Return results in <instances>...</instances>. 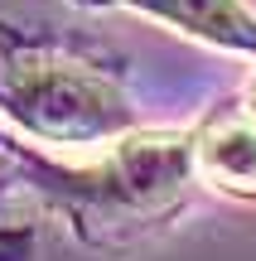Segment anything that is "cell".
<instances>
[{"label": "cell", "mask_w": 256, "mask_h": 261, "mask_svg": "<svg viewBox=\"0 0 256 261\" xmlns=\"http://www.w3.org/2000/svg\"><path fill=\"white\" fill-rule=\"evenodd\" d=\"M0 112L53 145H92L131 126L116 73L63 48H29L0 39Z\"/></svg>", "instance_id": "obj_1"}, {"label": "cell", "mask_w": 256, "mask_h": 261, "mask_svg": "<svg viewBox=\"0 0 256 261\" xmlns=\"http://www.w3.org/2000/svg\"><path fill=\"white\" fill-rule=\"evenodd\" d=\"M193 174V130H131L106 150L97 169L63 174L58 189H68L87 213L121 223L174 208Z\"/></svg>", "instance_id": "obj_2"}, {"label": "cell", "mask_w": 256, "mask_h": 261, "mask_svg": "<svg viewBox=\"0 0 256 261\" xmlns=\"http://www.w3.org/2000/svg\"><path fill=\"white\" fill-rule=\"evenodd\" d=\"M193 169L222 194L256 198V121L242 107H227L193 130Z\"/></svg>", "instance_id": "obj_3"}, {"label": "cell", "mask_w": 256, "mask_h": 261, "mask_svg": "<svg viewBox=\"0 0 256 261\" xmlns=\"http://www.w3.org/2000/svg\"><path fill=\"white\" fill-rule=\"evenodd\" d=\"M77 5H126L150 19H164L203 44L256 58V15H247L242 0H77Z\"/></svg>", "instance_id": "obj_4"}, {"label": "cell", "mask_w": 256, "mask_h": 261, "mask_svg": "<svg viewBox=\"0 0 256 261\" xmlns=\"http://www.w3.org/2000/svg\"><path fill=\"white\" fill-rule=\"evenodd\" d=\"M29 256V232H5L0 227V261H24Z\"/></svg>", "instance_id": "obj_5"}, {"label": "cell", "mask_w": 256, "mask_h": 261, "mask_svg": "<svg viewBox=\"0 0 256 261\" xmlns=\"http://www.w3.org/2000/svg\"><path fill=\"white\" fill-rule=\"evenodd\" d=\"M242 112H247L251 121H256V83H251V92H247V102H242Z\"/></svg>", "instance_id": "obj_6"}]
</instances>
